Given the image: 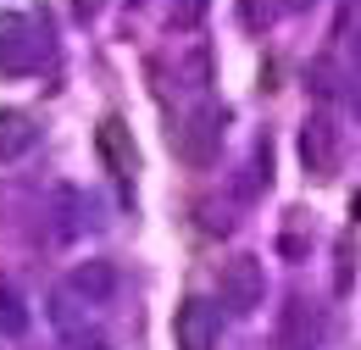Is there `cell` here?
I'll use <instances>...</instances> for the list:
<instances>
[{
	"instance_id": "6da1fadb",
	"label": "cell",
	"mask_w": 361,
	"mask_h": 350,
	"mask_svg": "<svg viewBox=\"0 0 361 350\" xmlns=\"http://www.w3.org/2000/svg\"><path fill=\"white\" fill-rule=\"evenodd\" d=\"M223 133H228V111H223V106H195L178 128H173V156H178L183 167H195V173H200V167H212V162H217Z\"/></svg>"
},
{
	"instance_id": "7a4b0ae2",
	"label": "cell",
	"mask_w": 361,
	"mask_h": 350,
	"mask_svg": "<svg viewBox=\"0 0 361 350\" xmlns=\"http://www.w3.org/2000/svg\"><path fill=\"white\" fill-rule=\"evenodd\" d=\"M262 295H267L262 256H228V262L217 267V301H223L228 317H250V311H262Z\"/></svg>"
},
{
	"instance_id": "3957f363",
	"label": "cell",
	"mask_w": 361,
	"mask_h": 350,
	"mask_svg": "<svg viewBox=\"0 0 361 350\" xmlns=\"http://www.w3.org/2000/svg\"><path fill=\"white\" fill-rule=\"evenodd\" d=\"M322 339V311L306 295H289L278 306V322H272V350H317Z\"/></svg>"
},
{
	"instance_id": "277c9868",
	"label": "cell",
	"mask_w": 361,
	"mask_h": 350,
	"mask_svg": "<svg viewBox=\"0 0 361 350\" xmlns=\"http://www.w3.org/2000/svg\"><path fill=\"white\" fill-rule=\"evenodd\" d=\"M300 167L312 178H328L339 167V123H334L328 111H312V117L300 123Z\"/></svg>"
},
{
	"instance_id": "5b68a950",
	"label": "cell",
	"mask_w": 361,
	"mask_h": 350,
	"mask_svg": "<svg viewBox=\"0 0 361 350\" xmlns=\"http://www.w3.org/2000/svg\"><path fill=\"white\" fill-rule=\"evenodd\" d=\"M173 345L178 350H217V306L212 301H183L173 317Z\"/></svg>"
},
{
	"instance_id": "8992f818",
	"label": "cell",
	"mask_w": 361,
	"mask_h": 350,
	"mask_svg": "<svg viewBox=\"0 0 361 350\" xmlns=\"http://www.w3.org/2000/svg\"><path fill=\"white\" fill-rule=\"evenodd\" d=\"M117 284H123V272L106 262V256H90V262L73 267V278H67V289L73 295H84L90 306H106V301H117Z\"/></svg>"
},
{
	"instance_id": "52a82bcc",
	"label": "cell",
	"mask_w": 361,
	"mask_h": 350,
	"mask_svg": "<svg viewBox=\"0 0 361 350\" xmlns=\"http://www.w3.org/2000/svg\"><path fill=\"white\" fill-rule=\"evenodd\" d=\"M34 23L17 11H0V73H28L34 67Z\"/></svg>"
},
{
	"instance_id": "ba28073f",
	"label": "cell",
	"mask_w": 361,
	"mask_h": 350,
	"mask_svg": "<svg viewBox=\"0 0 361 350\" xmlns=\"http://www.w3.org/2000/svg\"><path fill=\"white\" fill-rule=\"evenodd\" d=\"M94 145H100V162H106L111 173H134L139 167V150H134V139H128V128H123L117 117H106V123L94 128Z\"/></svg>"
},
{
	"instance_id": "9c48e42d",
	"label": "cell",
	"mask_w": 361,
	"mask_h": 350,
	"mask_svg": "<svg viewBox=\"0 0 361 350\" xmlns=\"http://www.w3.org/2000/svg\"><path fill=\"white\" fill-rule=\"evenodd\" d=\"M34 133L39 123L28 117V111H0V162H17V156H28V145H34Z\"/></svg>"
},
{
	"instance_id": "30bf717a",
	"label": "cell",
	"mask_w": 361,
	"mask_h": 350,
	"mask_svg": "<svg viewBox=\"0 0 361 350\" xmlns=\"http://www.w3.org/2000/svg\"><path fill=\"white\" fill-rule=\"evenodd\" d=\"M267 183H272V139L262 133L256 150H250V173H245V183H239V195H262Z\"/></svg>"
},
{
	"instance_id": "8fae6325",
	"label": "cell",
	"mask_w": 361,
	"mask_h": 350,
	"mask_svg": "<svg viewBox=\"0 0 361 350\" xmlns=\"http://www.w3.org/2000/svg\"><path fill=\"white\" fill-rule=\"evenodd\" d=\"M0 328H6V334H23V328H28V306H23V295H17L6 278H0Z\"/></svg>"
},
{
	"instance_id": "7c38bea8",
	"label": "cell",
	"mask_w": 361,
	"mask_h": 350,
	"mask_svg": "<svg viewBox=\"0 0 361 350\" xmlns=\"http://www.w3.org/2000/svg\"><path fill=\"white\" fill-rule=\"evenodd\" d=\"M306 89H312V95H322V100H328V95H334V61H328V56H317L312 67H306Z\"/></svg>"
},
{
	"instance_id": "4fadbf2b",
	"label": "cell",
	"mask_w": 361,
	"mask_h": 350,
	"mask_svg": "<svg viewBox=\"0 0 361 350\" xmlns=\"http://www.w3.org/2000/svg\"><path fill=\"white\" fill-rule=\"evenodd\" d=\"M206 73H212V50L200 44V50H189V56H183V84L200 89V84H206Z\"/></svg>"
},
{
	"instance_id": "5bb4252c",
	"label": "cell",
	"mask_w": 361,
	"mask_h": 350,
	"mask_svg": "<svg viewBox=\"0 0 361 350\" xmlns=\"http://www.w3.org/2000/svg\"><path fill=\"white\" fill-rule=\"evenodd\" d=\"M206 6H212V0H173V28H183V34H189V28H200Z\"/></svg>"
},
{
	"instance_id": "9a60e30c",
	"label": "cell",
	"mask_w": 361,
	"mask_h": 350,
	"mask_svg": "<svg viewBox=\"0 0 361 350\" xmlns=\"http://www.w3.org/2000/svg\"><path fill=\"white\" fill-rule=\"evenodd\" d=\"M350 284V239L339 245V272H334V289H345Z\"/></svg>"
},
{
	"instance_id": "2e32d148",
	"label": "cell",
	"mask_w": 361,
	"mask_h": 350,
	"mask_svg": "<svg viewBox=\"0 0 361 350\" xmlns=\"http://www.w3.org/2000/svg\"><path fill=\"white\" fill-rule=\"evenodd\" d=\"M73 6H78V17H94V11H100V0H73Z\"/></svg>"
},
{
	"instance_id": "e0dca14e",
	"label": "cell",
	"mask_w": 361,
	"mask_h": 350,
	"mask_svg": "<svg viewBox=\"0 0 361 350\" xmlns=\"http://www.w3.org/2000/svg\"><path fill=\"white\" fill-rule=\"evenodd\" d=\"M78 350H111L106 339H78Z\"/></svg>"
},
{
	"instance_id": "ac0fdd59",
	"label": "cell",
	"mask_w": 361,
	"mask_h": 350,
	"mask_svg": "<svg viewBox=\"0 0 361 350\" xmlns=\"http://www.w3.org/2000/svg\"><path fill=\"white\" fill-rule=\"evenodd\" d=\"M283 6H289V11H306V6H312V0H283Z\"/></svg>"
}]
</instances>
